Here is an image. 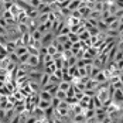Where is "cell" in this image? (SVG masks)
Masks as SVG:
<instances>
[{"label":"cell","mask_w":123,"mask_h":123,"mask_svg":"<svg viewBox=\"0 0 123 123\" xmlns=\"http://www.w3.org/2000/svg\"><path fill=\"white\" fill-rule=\"evenodd\" d=\"M40 64H41V58H40V55H33V54H30V57H28V61H27V67L30 68V69H37L38 67H40Z\"/></svg>","instance_id":"6da1fadb"},{"label":"cell","mask_w":123,"mask_h":123,"mask_svg":"<svg viewBox=\"0 0 123 123\" xmlns=\"http://www.w3.org/2000/svg\"><path fill=\"white\" fill-rule=\"evenodd\" d=\"M54 38H55L54 37V33H52V31H47V33L43 34V37L40 40V44H41V45H48V44L52 43Z\"/></svg>","instance_id":"7a4b0ae2"},{"label":"cell","mask_w":123,"mask_h":123,"mask_svg":"<svg viewBox=\"0 0 123 123\" xmlns=\"http://www.w3.org/2000/svg\"><path fill=\"white\" fill-rule=\"evenodd\" d=\"M108 30H113V31L122 33V18H116L112 23H109L108 24Z\"/></svg>","instance_id":"3957f363"},{"label":"cell","mask_w":123,"mask_h":123,"mask_svg":"<svg viewBox=\"0 0 123 123\" xmlns=\"http://www.w3.org/2000/svg\"><path fill=\"white\" fill-rule=\"evenodd\" d=\"M111 96L113 98V100L116 103H120L122 105V100H123V91L122 89H113L111 93Z\"/></svg>","instance_id":"277c9868"},{"label":"cell","mask_w":123,"mask_h":123,"mask_svg":"<svg viewBox=\"0 0 123 123\" xmlns=\"http://www.w3.org/2000/svg\"><path fill=\"white\" fill-rule=\"evenodd\" d=\"M43 68H44V71L43 72H47V74H54L55 72V69H57V67H55V62H49V64H45V65H43Z\"/></svg>","instance_id":"5b68a950"},{"label":"cell","mask_w":123,"mask_h":123,"mask_svg":"<svg viewBox=\"0 0 123 123\" xmlns=\"http://www.w3.org/2000/svg\"><path fill=\"white\" fill-rule=\"evenodd\" d=\"M81 3H82V0H69L67 9H68L69 12H72V10H78V7L81 6Z\"/></svg>","instance_id":"8992f818"},{"label":"cell","mask_w":123,"mask_h":123,"mask_svg":"<svg viewBox=\"0 0 123 123\" xmlns=\"http://www.w3.org/2000/svg\"><path fill=\"white\" fill-rule=\"evenodd\" d=\"M48 82H49V74H47V72H43V74H41V78H40V81H38L40 86H41V88H44V86L47 85Z\"/></svg>","instance_id":"52a82bcc"},{"label":"cell","mask_w":123,"mask_h":123,"mask_svg":"<svg viewBox=\"0 0 123 123\" xmlns=\"http://www.w3.org/2000/svg\"><path fill=\"white\" fill-rule=\"evenodd\" d=\"M38 96H40V99H44V100H49V102H51V99H52V95L49 93L48 91H45V89H41V91L38 92Z\"/></svg>","instance_id":"ba28073f"},{"label":"cell","mask_w":123,"mask_h":123,"mask_svg":"<svg viewBox=\"0 0 123 123\" xmlns=\"http://www.w3.org/2000/svg\"><path fill=\"white\" fill-rule=\"evenodd\" d=\"M17 47V44H16V41L14 40H9L7 43H6V45H4V48L7 52H14V49Z\"/></svg>","instance_id":"9c48e42d"},{"label":"cell","mask_w":123,"mask_h":123,"mask_svg":"<svg viewBox=\"0 0 123 123\" xmlns=\"http://www.w3.org/2000/svg\"><path fill=\"white\" fill-rule=\"evenodd\" d=\"M71 86V81H67V79H61L60 82H58V89H61V91H68V88Z\"/></svg>","instance_id":"30bf717a"},{"label":"cell","mask_w":123,"mask_h":123,"mask_svg":"<svg viewBox=\"0 0 123 123\" xmlns=\"http://www.w3.org/2000/svg\"><path fill=\"white\" fill-rule=\"evenodd\" d=\"M24 52H27V45H17V47H16V49H14V54H16L17 57L23 55Z\"/></svg>","instance_id":"8fae6325"},{"label":"cell","mask_w":123,"mask_h":123,"mask_svg":"<svg viewBox=\"0 0 123 123\" xmlns=\"http://www.w3.org/2000/svg\"><path fill=\"white\" fill-rule=\"evenodd\" d=\"M37 106L40 108V109H43V111H44V109H47V108L51 106V102H49V100H44V99H40V100H38V103H37Z\"/></svg>","instance_id":"7c38bea8"},{"label":"cell","mask_w":123,"mask_h":123,"mask_svg":"<svg viewBox=\"0 0 123 123\" xmlns=\"http://www.w3.org/2000/svg\"><path fill=\"white\" fill-rule=\"evenodd\" d=\"M78 37H79V41H88V40L91 38V34H89V31H88V30H84L82 33H79V34H78Z\"/></svg>","instance_id":"4fadbf2b"},{"label":"cell","mask_w":123,"mask_h":123,"mask_svg":"<svg viewBox=\"0 0 123 123\" xmlns=\"http://www.w3.org/2000/svg\"><path fill=\"white\" fill-rule=\"evenodd\" d=\"M54 61V58H52V55L51 54H45L44 57H41V64L43 65H45V64H49V62Z\"/></svg>","instance_id":"5bb4252c"},{"label":"cell","mask_w":123,"mask_h":123,"mask_svg":"<svg viewBox=\"0 0 123 123\" xmlns=\"http://www.w3.org/2000/svg\"><path fill=\"white\" fill-rule=\"evenodd\" d=\"M122 58H123V51H122V48H117V51H116V54H115V57H113L112 61L117 62V61H120Z\"/></svg>","instance_id":"9a60e30c"},{"label":"cell","mask_w":123,"mask_h":123,"mask_svg":"<svg viewBox=\"0 0 123 123\" xmlns=\"http://www.w3.org/2000/svg\"><path fill=\"white\" fill-rule=\"evenodd\" d=\"M54 96H57V98L61 99V100H65V98H67V92H65V91H61V89H58V91L55 92Z\"/></svg>","instance_id":"2e32d148"},{"label":"cell","mask_w":123,"mask_h":123,"mask_svg":"<svg viewBox=\"0 0 123 123\" xmlns=\"http://www.w3.org/2000/svg\"><path fill=\"white\" fill-rule=\"evenodd\" d=\"M68 40L74 44V43H76V41H79V37H78L76 33H71V31H69V34H68Z\"/></svg>","instance_id":"e0dca14e"},{"label":"cell","mask_w":123,"mask_h":123,"mask_svg":"<svg viewBox=\"0 0 123 123\" xmlns=\"http://www.w3.org/2000/svg\"><path fill=\"white\" fill-rule=\"evenodd\" d=\"M60 102H61V99H58L57 96H52V99H51V106L55 109V108L60 105Z\"/></svg>","instance_id":"ac0fdd59"},{"label":"cell","mask_w":123,"mask_h":123,"mask_svg":"<svg viewBox=\"0 0 123 123\" xmlns=\"http://www.w3.org/2000/svg\"><path fill=\"white\" fill-rule=\"evenodd\" d=\"M40 3H41L40 0H30V6H31L33 9H37L38 6H40Z\"/></svg>","instance_id":"d6986e66"},{"label":"cell","mask_w":123,"mask_h":123,"mask_svg":"<svg viewBox=\"0 0 123 123\" xmlns=\"http://www.w3.org/2000/svg\"><path fill=\"white\" fill-rule=\"evenodd\" d=\"M115 3H116L119 7H123V0H115Z\"/></svg>","instance_id":"ffe728a7"},{"label":"cell","mask_w":123,"mask_h":123,"mask_svg":"<svg viewBox=\"0 0 123 123\" xmlns=\"http://www.w3.org/2000/svg\"><path fill=\"white\" fill-rule=\"evenodd\" d=\"M3 12H4V9H3V3H1V0H0V16H1Z\"/></svg>","instance_id":"44dd1931"},{"label":"cell","mask_w":123,"mask_h":123,"mask_svg":"<svg viewBox=\"0 0 123 123\" xmlns=\"http://www.w3.org/2000/svg\"><path fill=\"white\" fill-rule=\"evenodd\" d=\"M23 1H25V3H30V0H23Z\"/></svg>","instance_id":"7402d4cb"}]
</instances>
